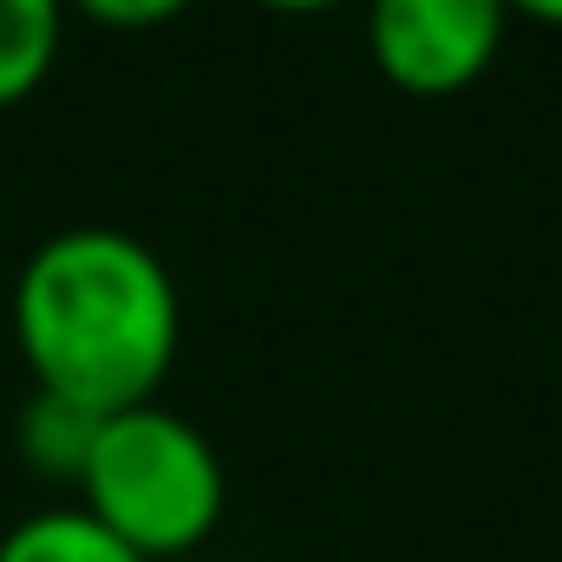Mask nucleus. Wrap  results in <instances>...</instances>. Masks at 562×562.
<instances>
[{
    "label": "nucleus",
    "mask_w": 562,
    "mask_h": 562,
    "mask_svg": "<svg viewBox=\"0 0 562 562\" xmlns=\"http://www.w3.org/2000/svg\"><path fill=\"white\" fill-rule=\"evenodd\" d=\"M13 334L33 386L66 393L92 413H125L157 400L183 301L164 256L112 223L53 229L13 281Z\"/></svg>",
    "instance_id": "1"
},
{
    "label": "nucleus",
    "mask_w": 562,
    "mask_h": 562,
    "mask_svg": "<svg viewBox=\"0 0 562 562\" xmlns=\"http://www.w3.org/2000/svg\"><path fill=\"white\" fill-rule=\"evenodd\" d=\"M79 491L86 510L112 537H125L144 562L190 557L223 524V497H229L216 445L157 400L105 413Z\"/></svg>",
    "instance_id": "2"
},
{
    "label": "nucleus",
    "mask_w": 562,
    "mask_h": 562,
    "mask_svg": "<svg viewBox=\"0 0 562 562\" xmlns=\"http://www.w3.org/2000/svg\"><path fill=\"white\" fill-rule=\"evenodd\" d=\"M504 0H367V53L386 86L413 99H451L477 86L504 46Z\"/></svg>",
    "instance_id": "3"
},
{
    "label": "nucleus",
    "mask_w": 562,
    "mask_h": 562,
    "mask_svg": "<svg viewBox=\"0 0 562 562\" xmlns=\"http://www.w3.org/2000/svg\"><path fill=\"white\" fill-rule=\"evenodd\" d=\"M99 425H105V413H92V406H79V400H66V393L33 386L26 406H20V419H13V445H20V458H26L40 477L79 484Z\"/></svg>",
    "instance_id": "4"
},
{
    "label": "nucleus",
    "mask_w": 562,
    "mask_h": 562,
    "mask_svg": "<svg viewBox=\"0 0 562 562\" xmlns=\"http://www.w3.org/2000/svg\"><path fill=\"white\" fill-rule=\"evenodd\" d=\"M0 562H144L125 537H112L86 504H53L20 517L0 537Z\"/></svg>",
    "instance_id": "5"
},
{
    "label": "nucleus",
    "mask_w": 562,
    "mask_h": 562,
    "mask_svg": "<svg viewBox=\"0 0 562 562\" xmlns=\"http://www.w3.org/2000/svg\"><path fill=\"white\" fill-rule=\"evenodd\" d=\"M59 33H66V0H0V105L26 99L53 72Z\"/></svg>",
    "instance_id": "6"
},
{
    "label": "nucleus",
    "mask_w": 562,
    "mask_h": 562,
    "mask_svg": "<svg viewBox=\"0 0 562 562\" xmlns=\"http://www.w3.org/2000/svg\"><path fill=\"white\" fill-rule=\"evenodd\" d=\"M66 7H79V13L99 20V26H125V33H138V26H164V20H177L190 0H66Z\"/></svg>",
    "instance_id": "7"
},
{
    "label": "nucleus",
    "mask_w": 562,
    "mask_h": 562,
    "mask_svg": "<svg viewBox=\"0 0 562 562\" xmlns=\"http://www.w3.org/2000/svg\"><path fill=\"white\" fill-rule=\"evenodd\" d=\"M510 13H524V20H543V26H562V0H504Z\"/></svg>",
    "instance_id": "8"
},
{
    "label": "nucleus",
    "mask_w": 562,
    "mask_h": 562,
    "mask_svg": "<svg viewBox=\"0 0 562 562\" xmlns=\"http://www.w3.org/2000/svg\"><path fill=\"white\" fill-rule=\"evenodd\" d=\"M262 7H276V13H321V7H340V0H262Z\"/></svg>",
    "instance_id": "9"
}]
</instances>
